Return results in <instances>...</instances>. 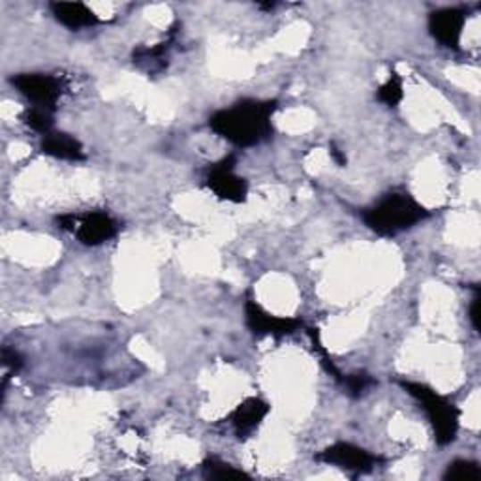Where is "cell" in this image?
<instances>
[{
    "mask_svg": "<svg viewBox=\"0 0 481 481\" xmlns=\"http://www.w3.org/2000/svg\"><path fill=\"white\" fill-rule=\"evenodd\" d=\"M277 100H241L209 119L211 130L236 147H254L273 134Z\"/></svg>",
    "mask_w": 481,
    "mask_h": 481,
    "instance_id": "1",
    "label": "cell"
},
{
    "mask_svg": "<svg viewBox=\"0 0 481 481\" xmlns=\"http://www.w3.org/2000/svg\"><path fill=\"white\" fill-rule=\"evenodd\" d=\"M429 217L418 200L406 192H394L370 209L363 211V222L382 237H394Z\"/></svg>",
    "mask_w": 481,
    "mask_h": 481,
    "instance_id": "2",
    "label": "cell"
},
{
    "mask_svg": "<svg viewBox=\"0 0 481 481\" xmlns=\"http://www.w3.org/2000/svg\"><path fill=\"white\" fill-rule=\"evenodd\" d=\"M401 386L408 391V395H412L425 410V414L429 418L435 431L436 444L438 445L452 444L457 438L459 431V418H460L459 408L450 399L442 397L435 389L425 384L402 380Z\"/></svg>",
    "mask_w": 481,
    "mask_h": 481,
    "instance_id": "3",
    "label": "cell"
},
{
    "mask_svg": "<svg viewBox=\"0 0 481 481\" xmlns=\"http://www.w3.org/2000/svg\"><path fill=\"white\" fill-rule=\"evenodd\" d=\"M12 85L37 108H44L55 113L59 98L62 95V85L55 76L47 74H20L13 76Z\"/></svg>",
    "mask_w": 481,
    "mask_h": 481,
    "instance_id": "4",
    "label": "cell"
},
{
    "mask_svg": "<svg viewBox=\"0 0 481 481\" xmlns=\"http://www.w3.org/2000/svg\"><path fill=\"white\" fill-rule=\"evenodd\" d=\"M205 183L220 200L234 203H243L246 200L248 185L243 177L236 175V154H229L220 162L212 164L207 171Z\"/></svg>",
    "mask_w": 481,
    "mask_h": 481,
    "instance_id": "5",
    "label": "cell"
},
{
    "mask_svg": "<svg viewBox=\"0 0 481 481\" xmlns=\"http://www.w3.org/2000/svg\"><path fill=\"white\" fill-rule=\"evenodd\" d=\"M318 460H322L326 462V465H331L336 469L348 470V472L367 474L377 467L378 457H374L367 450L360 448V445H353L348 442H336L319 453Z\"/></svg>",
    "mask_w": 481,
    "mask_h": 481,
    "instance_id": "6",
    "label": "cell"
},
{
    "mask_svg": "<svg viewBox=\"0 0 481 481\" xmlns=\"http://www.w3.org/2000/svg\"><path fill=\"white\" fill-rule=\"evenodd\" d=\"M246 326L254 335H270V336H286L295 333L303 324L299 318H284L270 314L261 309L256 301H246L245 305Z\"/></svg>",
    "mask_w": 481,
    "mask_h": 481,
    "instance_id": "7",
    "label": "cell"
},
{
    "mask_svg": "<svg viewBox=\"0 0 481 481\" xmlns=\"http://www.w3.org/2000/svg\"><path fill=\"white\" fill-rule=\"evenodd\" d=\"M465 23L467 12L462 8H444L429 15V30L433 38L450 49H459Z\"/></svg>",
    "mask_w": 481,
    "mask_h": 481,
    "instance_id": "8",
    "label": "cell"
},
{
    "mask_svg": "<svg viewBox=\"0 0 481 481\" xmlns=\"http://www.w3.org/2000/svg\"><path fill=\"white\" fill-rule=\"evenodd\" d=\"M119 224L104 211L87 212L83 217L76 215V236L87 246H98L117 236Z\"/></svg>",
    "mask_w": 481,
    "mask_h": 481,
    "instance_id": "9",
    "label": "cell"
},
{
    "mask_svg": "<svg viewBox=\"0 0 481 481\" xmlns=\"http://www.w3.org/2000/svg\"><path fill=\"white\" fill-rule=\"evenodd\" d=\"M270 410L271 406L260 397H251L243 401L229 416L231 427H234L237 438L251 436L261 425L265 416L270 414Z\"/></svg>",
    "mask_w": 481,
    "mask_h": 481,
    "instance_id": "10",
    "label": "cell"
},
{
    "mask_svg": "<svg viewBox=\"0 0 481 481\" xmlns=\"http://www.w3.org/2000/svg\"><path fill=\"white\" fill-rule=\"evenodd\" d=\"M49 10L59 23L72 30L95 27L100 23L98 15L83 3H51Z\"/></svg>",
    "mask_w": 481,
    "mask_h": 481,
    "instance_id": "11",
    "label": "cell"
},
{
    "mask_svg": "<svg viewBox=\"0 0 481 481\" xmlns=\"http://www.w3.org/2000/svg\"><path fill=\"white\" fill-rule=\"evenodd\" d=\"M42 153L59 160H70V162H81L85 160V153L79 141L64 132H49L42 139Z\"/></svg>",
    "mask_w": 481,
    "mask_h": 481,
    "instance_id": "12",
    "label": "cell"
},
{
    "mask_svg": "<svg viewBox=\"0 0 481 481\" xmlns=\"http://www.w3.org/2000/svg\"><path fill=\"white\" fill-rule=\"evenodd\" d=\"M21 120L27 124V127L34 132H38L42 136H47L49 132H53V124H55V119H53V112L44 110V108H37V105H32V108H27L21 115Z\"/></svg>",
    "mask_w": 481,
    "mask_h": 481,
    "instance_id": "13",
    "label": "cell"
},
{
    "mask_svg": "<svg viewBox=\"0 0 481 481\" xmlns=\"http://www.w3.org/2000/svg\"><path fill=\"white\" fill-rule=\"evenodd\" d=\"M168 51H170V42L158 44L156 47H139L134 51V62L136 64H151V72H156V70H162L166 66V59H168Z\"/></svg>",
    "mask_w": 481,
    "mask_h": 481,
    "instance_id": "14",
    "label": "cell"
},
{
    "mask_svg": "<svg viewBox=\"0 0 481 481\" xmlns=\"http://www.w3.org/2000/svg\"><path fill=\"white\" fill-rule=\"evenodd\" d=\"M203 476L211 479H241L248 477L243 470H237L236 467H231L229 462H224L220 459H207L202 465Z\"/></svg>",
    "mask_w": 481,
    "mask_h": 481,
    "instance_id": "15",
    "label": "cell"
},
{
    "mask_svg": "<svg viewBox=\"0 0 481 481\" xmlns=\"http://www.w3.org/2000/svg\"><path fill=\"white\" fill-rule=\"evenodd\" d=\"M479 476L481 469L477 462L467 459H455L444 472V479H477Z\"/></svg>",
    "mask_w": 481,
    "mask_h": 481,
    "instance_id": "16",
    "label": "cell"
},
{
    "mask_svg": "<svg viewBox=\"0 0 481 481\" xmlns=\"http://www.w3.org/2000/svg\"><path fill=\"white\" fill-rule=\"evenodd\" d=\"M378 100L389 105V108H395L402 100V79L397 72H391L387 81L378 88Z\"/></svg>",
    "mask_w": 481,
    "mask_h": 481,
    "instance_id": "17",
    "label": "cell"
},
{
    "mask_svg": "<svg viewBox=\"0 0 481 481\" xmlns=\"http://www.w3.org/2000/svg\"><path fill=\"white\" fill-rule=\"evenodd\" d=\"M341 384L346 387V391L352 397H361L365 391L374 384V380L369 377V374L358 372V374H350V377H343Z\"/></svg>",
    "mask_w": 481,
    "mask_h": 481,
    "instance_id": "18",
    "label": "cell"
},
{
    "mask_svg": "<svg viewBox=\"0 0 481 481\" xmlns=\"http://www.w3.org/2000/svg\"><path fill=\"white\" fill-rule=\"evenodd\" d=\"M3 365L8 370V377H10V374H17V372H20L23 369L25 360H23V355L20 352H17V350L4 348L3 350Z\"/></svg>",
    "mask_w": 481,
    "mask_h": 481,
    "instance_id": "19",
    "label": "cell"
},
{
    "mask_svg": "<svg viewBox=\"0 0 481 481\" xmlns=\"http://www.w3.org/2000/svg\"><path fill=\"white\" fill-rule=\"evenodd\" d=\"M479 305H481V299H479V295H476L472 299V305H470V322H472L476 331H479Z\"/></svg>",
    "mask_w": 481,
    "mask_h": 481,
    "instance_id": "20",
    "label": "cell"
},
{
    "mask_svg": "<svg viewBox=\"0 0 481 481\" xmlns=\"http://www.w3.org/2000/svg\"><path fill=\"white\" fill-rule=\"evenodd\" d=\"M329 154L333 156V160H335V162L338 164V166H341V168H344L346 164H348V158L341 153V149H336V145L335 144H331L329 145Z\"/></svg>",
    "mask_w": 481,
    "mask_h": 481,
    "instance_id": "21",
    "label": "cell"
},
{
    "mask_svg": "<svg viewBox=\"0 0 481 481\" xmlns=\"http://www.w3.org/2000/svg\"><path fill=\"white\" fill-rule=\"evenodd\" d=\"M260 8H263V10H273V8H275V3H267V4H260Z\"/></svg>",
    "mask_w": 481,
    "mask_h": 481,
    "instance_id": "22",
    "label": "cell"
}]
</instances>
